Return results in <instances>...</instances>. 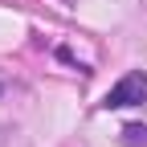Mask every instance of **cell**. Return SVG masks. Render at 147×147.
I'll use <instances>...</instances> for the list:
<instances>
[{"label":"cell","instance_id":"1","mask_svg":"<svg viewBox=\"0 0 147 147\" xmlns=\"http://www.w3.org/2000/svg\"><path fill=\"white\" fill-rule=\"evenodd\" d=\"M139 102H147V74H139V69L127 74L119 86H110L102 98L106 110H123V106H139Z\"/></svg>","mask_w":147,"mask_h":147},{"label":"cell","instance_id":"2","mask_svg":"<svg viewBox=\"0 0 147 147\" xmlns=\"http://www.w3.org/2000/svg\"><path fill=\"white\" fill-rule=\"evenodd\" d=\"M127 143H147V127H127Z\"/></svg>","mask_w":147,"mask_h":147}]
</instances>
